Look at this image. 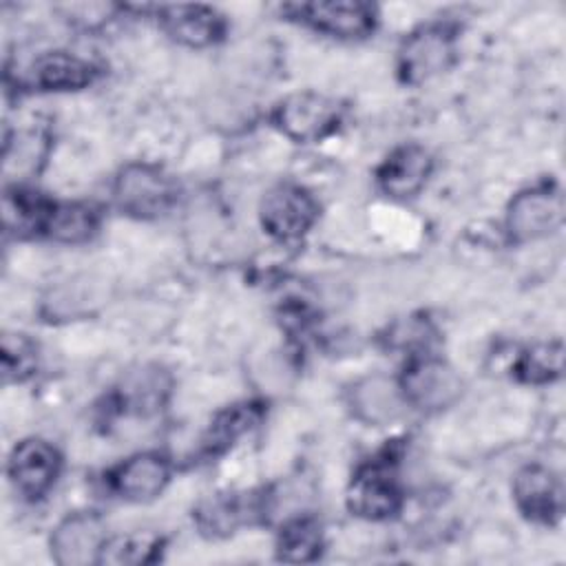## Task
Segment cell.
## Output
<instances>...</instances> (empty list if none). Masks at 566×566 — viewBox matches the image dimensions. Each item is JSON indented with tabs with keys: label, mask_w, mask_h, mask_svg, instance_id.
<instances>
[{
	"label": "cell",
	"mask_w": 566,
	"mask_h": 566,
	"mask_svg": "<svg viewBox=\"0 0 566 566\" xmlns=\"http://www.w3.org/2000/svg\"><path fill=\"white\" fill-rule=\"evenodd\" d=\"M318 208L314 197L294 184H279L265 192L259 217L268 234L281 241L303 237L316 221Z\"/></svg>",
	"instance_id": "3"
},
{
	"label": "cell",
	"mask_w": 566,
	"mask_h": 566,
	"mask_svg": "<svg viewBox=\"0 0 566 566\" xmlns=\"http://www.w3.org/2000/svg\"><path fill=\"white\" fill-rule=\"evenodd\" d=\"M164 391H166V385L161 382L159 371H142L124 385L122 405H126V409H133L137 413L150 411L161 405Z\"/></svg>",
	"instance_id": "24"
},
{
	"label": "cell",
	"mask_w": 566,
	"mask_h": 566,
	"mask_svg": "<svg viewBox=\"0 0 566 566\" xmlns=\"http://www.w3.org/2000/svg\"><path fill=\"white\" fill-rule=\"evenodd\" d=\"M349 405L356 418L367 424H389L402 416L407 400L398 382L387 376H367L349 391Z\"/></svg>",
	"instance_id": "13"
},
{
	"label": "cell",
	"mask_w": 566,
	"mask_h": 566,
	"mask_svg": "<svg viewBox=\"0 0 566 566\" xmlns=\"http://www.w3.org/2000/svg\"><path fill=\"white\" fill-rule=\"evenodd\" d=\"M564 367L562 343H537L528 347L515 363V376L531 385H544L559 378Z\"/></svg>",
	"instance_id": "19"
},
{
	"label": "cell",
	"mask_w": 566,
	"mask_h": 566,
	"mask_svg": "<svg viewBox=\"0 0 566 566\" xmlns=\"http://www.w3.org/2000/svg\"><path fill=\"white\" fill-rule=\"evenodd\" d=\"M57 471V451L40 438L18 442L9 455V478L27 497H42L53 486Z\"/></svg>",
	"instance_id": "8"
},
{
	"label": "cell",
	"mask_w": 566,
	"mask_h": 566,
	"mask_svg": "<svg viewBox=\"0 0 566 566\" xmlns=\"http://www.w3.org/2000/svg\"><path fill=\"white\" fill-rule=\"evenodd\" d=\"M338 122L340 106L332 97L314 91L287 95L274 108V124L279 126V130L298 144L327 137L332 130H336Z\"/></svg>",
	"instance_id": "2"
},
{
	"label": "cell",
	"mask_w": 566,
	"mask_h": 566,
	"mask_svg": "<svg viewBox=\"0 0 566 566\" xmlns=\"http://www.w3.org/2000/svg\"><path fill=\"white\" fill-rule=\"evenodd\" d=\"M455 57L453 35L444 27H422L400 46L398 69L405 82L420 84L444 73Z\"/></svg>",
	"instance_id": "6"
},
{
	"label": "cell",
	"mask_w": 566,
	"mask_h": 566,
	"mask_svg": "<svg viewBox=\"0 0 566 566\" xmlns=\"http://www.w3.org/2000/svg\"><path fill=\"white\" fill-rule=\"evenodd\" d=\"M254 511L239 495H214L197 509V524L208 535H230Z\"/></svg>",
	"instance_id": "17"
},
{
	"label": "cell",
	"mask_w": 566,
	"mask_h": 566,
	"mask_svg": "<svg viewBox=\"0 0 566 566\" xmlns=\"http://www.w3.org/2000/svg\"><path fill=\"white\" fill-rule=\"evenodd\" d=\"M170 478L168 462L157 453H137L111 473L113 491L130 502L157 497Z\"/></svg>",
	"instance_id": "12"
},
{
	"label": "cell",
	"mask_w": 566,
	"mask_h": 566,
	"mask_svg": "<svg viewBox=\"0 0 566 566\" xmlns=\"http://www.w3.org/2000/svg\"><path fill=\"white\" fill-rule=\"evenodd\" d=\"M564 221L562 192L548 186L531 188L513 197L506 212V228L515 241H535L553 234Z\"/></svg>",
	"instance_id": "4"
},
{
	"label": "cell",
	"mask_w": 566,
	"mask_h": 566,
	"mask_svg": "<svg viewBox=\"0 0 566 566\" xmlns=\"http://www.w3.org/2000/svg\"><path fill=\"white\" fill-rule=\"evenodd\" d=\"M113 199L117 208L130 217L155 219L175 206L177 181L157 166L130 164L117 175Z\"/></svg>",
	"instance_id": "1"
},
{
	"label": "cell",
	"mask_w": 566,
	"mask_h": 566,
	"mask_svg": "<svg viewBox=\"0 0 566 566\" xmlns=\"http://www.w3.org/2000/svg\"><path fill=\"white\" fill-rule=\"evenodd\" d=\"M38 367L35 345L22 334H4L2 336V374L4 380L20 382L29 378Z\"/></svg>",
	"instance_id": "23"
},
{
	"label": "cell",
	"mask_w": 566,
	"mask_h": 566,
	"mask_svg": "<svg viewBox=\"0 0 566 566\" xmlns=\"http://www.w3.org/2000/svg\"><path fill=\"white\" fill-rule=\"evenodd\" d=\"M431 175V157L422 146L396 148L378 168V184L391 197L416 195Z\"/></svg>",
	"instance_id": "14"
},
{
	"label": "cell",
	"mask_w": 566,
	"mask_h": 566,
	"mask_svg": "<svg viewBox=\"0 0 566 566\" xmlns=\"http://www.w3.org/2000/svg\"><path fill=\"white\" fill-rule=\"evenodd\" d=\"M296 13L316 31L336 38H360L374 29V9L363 2H307L296 7Z\"/></svg>",
	"instance_id": "11"
},
{
	"label": "cell",
	"mask_w": 566,
	"mask_h": 566,
	"mask_svg": "<svg viewBox=\"0 0 566 566\" xmlns=\"http://www.w3.org/2000/svg\"><path fill=\"white\" fill-rule=\"evenodd\" d=\"M97 228V217L82 203H53L44 226V234L62 243L86 241Z\"/></svg>",
	"instance_id": "18"
},
{
	"label": "cell",
	"mask_w": 566,
	"mask_h": 566,
	"mask_svg": "<svg viewBox=\"0 0 566 566\" xmlns=\"http://www.w3.org/2000/svg\"><path fill=\"white\" fill-rule=\"evenodd\" d=\"M259 420V409L254 405H234L226 409L210 427L206 447L208 451H221L230 447L239 436L250 431Z\"/></svg>",
	"instance_id": "22"
},
{
	"label": "cell",
	"mask_w": 566,
	"mask_h": 566,
	"mask_svg": "<svg viewBox=\"0 0 566 566\" xmlns=\"http://www.w3.org/2000/svg\"><path fill=\"white\" fill-rule=\"evenodd\" d=\"M106 542L104 522L95 513H73L51 533V557L60 566L97 564Z\"/></svg>",
	"instance_id": "7"
},
{
	"label": "cell",
	"mask_w": 566,
	"mask_h": 566,
	"mask_svg": "<svg viewBox=\"0 0 566 566\" xmlns=\"http://www.w3.org/2000/svg\"><path fill=\"white\" fill-rule=\"evenodd\" d=\"M93 77L95 66L66 51L44 53L31 66L33 84L44 91H75L91 84Z\"/></svg>",
	"instance_id": "16"
},
{
	"label": "cell",
	"mask_w": 566,
	"mask_h": 566,
	"mask_svg": "<svg viewBox=\"0 0 566 566\" xmlns=\"http://www.w3.org/2000/svg\"><path fill=\"white\" fill-rule=\"evenodd\" d=\"M279 557L283 562H310L321 553V528L310 517L290 520L279 535Z\"/></svg>",
	"instance_id": "20"
},
{
	"label": "cell",
	"mask_w": 566,
	"mask_h": 566,
	"mask_svg": "<svg viewBox=\"0 0 566 566\" xmlns=\"http://www.w3.org/2000/svg\"><path fill=\"white\" fill-rule=\"evenodd\" d=\"M157 13L164 31L188 46H206L223 33V22L210 7L170 4L159 7Z\"/></svg>",
	"instance_id": "15"
},
{
	"label": "cell",
	"mask_w": 566,
	"mask_h": 566,
	"mask_svg": "<svg viewBox=\"0 0 566 566\" xmlns=\"http://www.w3.org/2000/svg\"><path fill=\"white\" fill-rule=\"evenodd\" d=\"M159 539L155 535H117L104 542L97 564H144L157 555Z\"/></svg>",
	"instance_id": "21"
},
{
	"label": "cell",
	"mask_w": 566,
	"mask_h": 566,
	"mask_svg": "<svg viewBox=\"0 0 566 566\" xmlns=\"http://www.w3.org/2000/svg\"><path fill=\"white\" fill-rule=\"evenodd\" d=\"M398 385L407 405L424 411H438L453 405L462 391L460 376L447 363L436 358L413 360Z\"/></svg>",
	"instance_id": "5"
},
{
	"label": "cell",
	"mask_w": 566,
	"mask_h": 566,
	"mask_svg": "<svg viewBox=\"0 0 566 566\" xmlns=\"http://www.w3.org/2000/svg\"><path fill=\"white\" fill-rule=\"evenodd\" d=\"M347 506L352 513L367 520H385L400 506V489L387 464L374 462L363 467L347 491Z\"/></svg>",
	"instance_id": "9"
},
{
	"label": "cell",
	"mask_w": 566,
	"mask_h": 566,
	"mask_svg": "<svg viewBox=\"0 0 566 566\" xmlns=\"http://www.w3.org/2000/svg\"><path fill=\"white\" fill-rule=\"evenodd\" d=\"M513 497L517 509L535 520L551 524L562 515V484L553 471L539 464H528L513 480Z\"/></svg>",
	"instance_id": "10"
}]
</instances>
